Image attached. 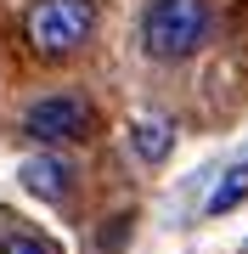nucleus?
I'll return each instance as SVG.
<instances>
[{
    "label": "nucleus",
    "instance_id": "39448f33",
    "mask_svg": "<svg viewBox=\"0 0 248 254\" xmlns=\"http://www.w3.org/2000/svg\"><path fill=\"white\" fill-rule=\"evenodd\" d=\"M248 203V164H231L220 175V187L209 192V203H203V215H231V209Z\"/></svg>",
    "mask_w": 248,
    "mask_h": 254
},
{
    "label": "nucleus",
    "instance_id": "f03ea898",
    "mask_svg": "<svg viewBox=\"0 0 248 254\" xmlns=\"http://www.w3.org/2000/svg\"><path fill=\"white\" fill-rule=\"evenodd\" d=\"M23 28H28V46L40 57H68V51H79L85 40H91L96 6L91 0H40Z\"/></svg>",
    "mask_w": 248,
    "mask_h": 254
},
{
    "label": "nucleus",
    "instance_id": "7ed1b4c3",
    "mask_svg": "<svg viewBox=\"0 0 248 254\" xmlns=\"http://www.w3.org/2000/svg\"><path fill=\"white\" fill-rule=\"evenodd\" d=\"M91 125H96V113H91V102L85 96H40L34 108L23 113V130L34 141H85L91 136Z\"/></svg>",
    "mask_w": 248,
    "mask_h": 254
},
{
    "label": "nucleus",
    "instance_id": "f257e3e1",
    "mask_svg": "<svg viewBox=\"0 0 248 254\" xmlns=\"http://www.w3.org/2000/svg\"><path fill=\"white\" fill-rule=\"evenodd\" d=\"M209 28H214L209 0H152L141 17V46L158 63H181L209 40Z\"/></svg>",
    "mask_w": 248,
    "mask_h": 254
},
{
    "label": "nucleus",
    "instance_id": "20e7f679",
    "mask_svg": "<svg viewBox=\"0 0 248 254\" xmlns=\"http://www.w3.org/2000/svg\"><path fill=\"white\" fill-rule=\"evenodd\" d=\"M23 187L34 192V198H68L74 170H68V158H28L23 164Z\"/></svg>",
    "mask_w": 248,
    "mask_h": 254
},
{
    "label": "nucleus",
    "instance_id": "0eeeda50",
    "mask_svg": "<svg viewBox=\"0 0 248 254\" xmlns=\"http://www.w3.org/2000/svg\"><path fill=\"white\" fill-rule=\"evenodd\" d=\"M0 254H51V249H46V243H40V237H34V232H11V237H6V243H0Z\"/></svg>",
    "mask_w": 248,
    "mask_h": 254
},
{
    "label": "nucleus",
    "instance_id": "423d86ee",
    "mask_svg": "<svg viewBox=\"0 0 248 254\" xmlns=\"http://www.w3.org/2000/svg\"><path fill=\"white\" fill-rule=\"evenodd\" d=\"M130 141H136V153L141 158H147V164H158V158H169V125H164V119H141V125L136 130H130Z\"/></svg>",
    "mask_w": 248,
    "mask_h": 254
}]
</instances>
